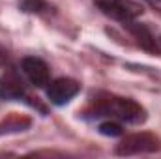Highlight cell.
<instances>
[{
	"label": "cell",
	"mask_w": 161,
	"mask_h": 159,
	"mask_svg": "<svg viewBox=\"0 0 161 159\" xmlns=\"http://www.w3.org/2000/svg\"><path fill=\"white\" fill-rule=\"evenodd\" d=\"M101 114H107V116H114L118 120H125V122H131V123H139L144 120V111L139 103H135L133 99H124V97H105L97 103V109H96Z\"/></svg>",
	"instance_id": "obj_1"
},
{
	"label": "cell",
	"mask_w": 161,
	"mask_h": 159,
	"mask_svg": "<svg viewBox=\"0 0 161 159\" xmlns=\"http://www.w3.org/2000/svg\"><path fill=\"white\" fill-rule=\"evenodd\" d=\"M159 150V139L150 133H135L122 139L116 146L118 156H135V154H150Z\"/></svg>",
	"instance_id": "obj_2"
},
{
	"label": "cell",
	"mask_w": 161,
	"mask_h": 159,
	"mask_svg": "<svg viewBox=\"0 0 161 159\" xmlns=\"http://www.w3.org/2000/svg\"><path fill=\"white\" fill-rule=\"evenodd\" d=\"M94 4L101 9V13L122 23L133 21L141 13V8L129 0H94Z\"/></svg>",
	"instance_id": "obj_3"
},
{
	"label": "cell",
	"mask_w": 161,
	"mask_h": 159,
	"mask_svg": "<svg viewBox=\"0 0 161 159\" xmlns=\"http://www.w3.org/2000/svg\"><path fill=\"white\" fill-rule=\"evenodd\" d=\"M79 90L80 86L77 80L68 79V77H60V79L51 82V86L47 90V96L54 105H66L68 101H71L79 94Z\"/></svg>",
	"instance_id": "obj_4"
},
{
	"label": "cell",
	"mask_w": 161,
	"mask_h": 159,
	"mask_svg": "<svg viewBox=\"0 0 161 159\" xmlns=\"http://www.w3.org/2000/svg\"><path fill=\"white\" fill-rule=\"evenodd\" d=\"M21 66H23L25 75L28 77V80H30L34 86L43 88V86L49 84L51 73H49V68H47V64H45L43 60L36 58V56H26V58L21 62Z\"/></svg>",
	"instance_id": "obj_5"
},
{
	"label": "cell",
	"mask_w": 161,
	"mask_h": 159,
	"mask_svg": "<svg viewBox=\"0 0 161 159\" xmlns=\"http://www.w3.org/2000/svg\"><path fill=\"white\" fill-rule=\"evenodd\" d=\"M25 96V86L23 80L15 73H6L0 80V97L2 99H19Z\"/></svg>",
	"instance_id": "obj_6"
},
{
	"label": "cell",
	"mask_w": 161,
	"mask_h": 159,
	"mask_svg": "<svg viewBox=\"0 0 161 159\" xmlns=\"http://www.w3.org/2000/svg\"><path fill=\"white\" fill-rule=\"evenodd\" d=\"M124 25H125V26L129 28V32L137 38L139 45H141L142 49H146V51H150V52H158L156 40H154V36L150 34V30H148L146 26L137 25V23H133V21H127V23H124Z\"/></svg>",
	"instance_id": "obj_7"
},
{
	"label": "cell",
	"mask_w": 161,
	"mask_h": 159,
	"mask_svg": "<svg viewBox=\"0 0 161 159\" xmlns=\"http://www.w3.org/2000/svg\"><path fill=\"white\" fill-rule=\"evenodd\" d=\"M19 6L23 8V11H28V13H40L49 8L45 0H21Z\"/></svg>",
	"instance_id": "obj_8"
},
{
	"label": "cell",
	"mask_w": 161,
	"mask_h": 159,
	"mask_svg": "<svg viewBox=\"0 0 161 159\" xmlns=\"http://www.w3.org/2000/svg\"><path fill=\"white\" fill-rule=\"evenodd\" d=\"M122 131H124L122 125L116 122H103L99 125V133L107 135V137H118V135H122Z\"/></svg>",
	"instance_id": "obj_9"
},
{
	"label": "cell",
	"mask_w": 161,
	"mask_h": 159,
	"mask_svg": "<svg viewBox=\"0 0 161 159\" xmlns=\"http://www.w3.org/2000/svg\"><path fill=\"white\" fill-rule=\"evenodd\" d=\"M6 62H8V51L0 45V66H4Z\"/></svg>",
	"instance_id": "obj_10"
},
{
	"label": "cell",
	"mask_w": 161,
	"mask_h": 159,
	"mask_svg": "<svg viewBox=\"0 0 161 159\" xmlns=\"http://www.w3.org/2000/svg\"><path fill=\"white\" fill-rule=\"evenodd\" d=\"M146 2H148L154 9H159L161 11V0H146Z\"/></svg>",
	"instance_id": "obj_11"
}]
</instances>
